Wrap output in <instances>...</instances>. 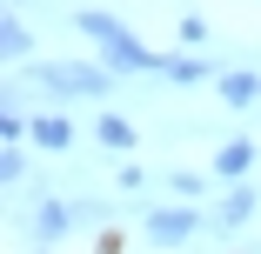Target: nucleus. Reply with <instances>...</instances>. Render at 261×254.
I'll return each instance as SVG.
<instances>
[{"instance_id": "nucleus-15", "label": "nucleus", "mask_w": 261, "mask_h": 254, "mask_svg": "<svg viewBox=\"0 0 261 254\" xmlns=\"http://www.w3.org/2000/svg\"><path fill=\"white\" fill-rule=\"evenodd\" d=\"M74 221H81V228H87V221L108 228V221H114V201H108V194H74Z\"/></svg>"}, {"instance_id": "nucleus-2", "label": "nucleus", "mask_w": 261, "mask_h": 254, "mask_svg": "<svg viewBox=\"0 0 261 254\" xmlns=\"http://www.w3.org/2000/svg\"><path fill=\"white\" fill-rule=\"evenodd\" d=\"M201 228H207V208H194V201H147L141 208V234L154 247H188Z\"/></svg>"}, {"instance_id": "nucleus-4", "label": "nucleus", "mask_w": 261, "mask_h": 254, "mask_svg": "<svg viewBox=\"0 0 261 254\" xmlns=\"http://www.w3.org/2000/svg\"><path fill=\"white\" fill-rule=\"evenodd\" d=\"M254 214H261V194L241 181V187H228L221 201H207V234H221V241H228V234H241Z\"/></svg>"}, {"instance_id": "nucleus-10", "label": "nucleus", "mask_w": 261, "mask_h": 254, "mask_svg": "<svg viewBox=\"0 0 261 254\" xmlns=\"http://www.w3.org/2000/svg\"><path fill=\"white\" fill-rule=\"evenodd\" d=\"M27 147H40V154H67V147H74V121H67V114H34Z\"/></svg>"}, {"instance_id": "nucleus-1", "label": "nucleus", "mask_w": 261, "mask_h": 254, "mask_svg": "<svg viewBox=\"0 0 261 254\" xmlns=\"http://www.w3.org/2000/svg\"><path fill=\"white\" fill-rule=\"evenodd\" d=\"M54 107H67V100H108L114 87H121V74H108L100 61H34V67H20Z\"/></svg>"}, {"instance_id": "nucleus-6", "label": "nucleus", "mask_w": 261, "mask_h": 254, "mask_svg": "<svg viewBox=\"0 0 261 254\" xmlns=\"http://www.w3.org/2000/svg\"><path fill=\"white\" fill-rule=\"evenodd\" d=\"M254 161H261V147H254V140H221L215 154H207V174H215L221 187H241Z\"/></svg>"}, {"instance_id": "nucleus-7", "label": "nucleus", "mask_w": 261, "mask_h": 254, "mask_svg": "<svg viewBox=\"0 0 261 254\" xmlns=\"http://www.w3.org/2000/svg\"><path fill=\"white\" fill-rule=\"evenodd\" d=\"M215 94H221V107H234V114L261 107V67H221L215 74Z\"/></svg>"}, {"instance_id": "nucleus-14", "label": "nucleus", "mask_w": 261, "mask_h": 254, "mask_svg": "<svg viewBox=\"0 0 261 254\" xmlns=\"http://www.w3.org/2000/svg\"><path fill=\"white\" fill-rule=\"evenodd\" d=\"M27 174H34V154H27V147H0V181H7V187H27Z\"/></svg>"}, {"instance_id": "nucleus-13", "label": "nucleus", "mask_w": 261, "mask_h": 254, "mask_svg": "<svg viewBox=\"0 0 261 254\" xmlns=\"http://www.w3.org/2000/svg\"><path fill=\"white\" fill-rule=\"evenodd\" d=\"M207 181H215V174L174 167V174H168V201H194V208H207Z\"/></svg>"}, {"instance_id": "nucleus-5", "label": "nucleus", "mask_w": 261, "mask_h": 254, "mask_svg": "<svg viewBox=\"0 0 261 254\" xmlns=\"http://www.w3.org/2000/svg\"><path fill=\"white\" fill-rule=\"evenodd\" d=\"M81 221H74V201H61V194H40V208H34V221H27V234H34V247H54V241H67Z\"/></svg>"}, {"instance_id": "nucleus-12", "label": "nucleus", "mask_w": 261, "mask_h": 254, "mask_svg": "<svg viewBox=\"0 0 261 254\" xmlns=\"http://www.w3.org/2000/svg\"><path fill=\"white\" fill-rule=\"evenodd\" d=\"M74 27H81L94 47H108V40H121V34H127V27H121L108 7H74Z\"/></svg>"}, {"instance_id": "nucleus-16", "label": "nucleus", "mask_w": 261, "mask_h": 254, "mask_svg": "<svg viewBox=\"0 0 261 254\" xmlns=\"http://www.w3.org/2000/svg\"><path fill=\"white\" fill-rule=\"evenodd\" d=\"M114 187H121V194H141V187H147V167H141V161H121V167H114Z\"/></svg>"}, {"instance_id": "nucleus-3", "label": "nucleus", "mask_w": 261, "mask_h": 254, "mask_svg": "<svg viewBox=\"0 0 261 254\" xmlns=\"http://www.w3.org/2000/svg\"><path fill=\"white\" fill-rule=\"evenodd\" d=\"M94 61L108 67V74H121V80H134V74H154V80H161V67H168V54H154V47L134 40V34H121V40H108V47H94Z\"/></svg>"}, {"instance_id": "nucleus-11", "label": "nucleus", "mask_w": 261, "mask_h": 254, "mask_svg": "<svg viewBox=\"0 0 261 254\" xmlns=\"http://www.w3.org/2000/svg\"><path fill=\"white\" fill-rule=\"evenodd\" d=\"M221 67L215 61H201V54H168V67H161V80H174V87H207Z\"/></svg>"}, {"instance_id": "nucleus-8", "label": "nucleus", "mask_w": 261, "mask_h": 254, "mask_svg": "<svg viewBox=\"0 0 261 254\" xmlns=\"http://www.w3.org/2000/svg\"><path fill=\"white\" fill-rule=\"evenodd\" d=\"M94 147H108V154H134L141 147V127L127 114H94Z\"/></svg>"}, {"instance_id": "nucleus-17", "label": "nucleus", "mask_w": 261, "mask_h": 254, "mask_svg": "<svg viewBox=\"0 0 261 254\" xmlns=\"http://www.w3.org/2000/svg\"><path fill=\"white\" fill-rule=\"evenodd\" d=\"M207 40V20L201 14H181V47H201Z\"/></svg>"}, {"instance_id": "nucleus-9", "label": "nucleus", "mask_w": 261, "mask_h": 254, "mask_svg": "<svg viewBox=\"0 0 261 254\" xmlns=\"http://www.w3.org/2000/svg\"><path fill=\"white\" fill-rule=\"evenodd\" d=\"M0 54H7V67H34V27L20 14H0Z\"/></svg>"}]
</instances>
